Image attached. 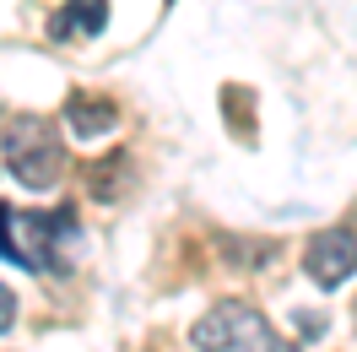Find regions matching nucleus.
<instances>
[{"mask_svg":"<svg viewBox=\"0 0 357 352\" xmlns=\"http://www.w3.org/2000/svg\"><path fill=\"white\" fill-rule=\"evenodd\" d=\"M11 320H17V298H11V293H6V287H0V330L11 325Z\"/></svg>","mask_w":357,"mask_h":352,"instance_id":"6e6552de","label":"nucleus"},{"mask_svg":"<svg viewBox=\"0 0 357 352\" xmlns=\"http://www.w3.org/2000/svg\"><path fill=\"white\" fill-rule=\"evenodd\" d=\"M125 168H130V157L114 152V157H103V163L87 174V179H98V184H92V190H98V200H114V196H119V174H125Z\"/></svg>","mask_w":357,"mask_h":352,"instance_id":"423d86ee","label":"nucleus"},{"mask_svg":"<svg viewBox=\"0 0 357 352\" xmlns=\"http://www.w3.org/2000/svg\"><path fill=\"white\" fill-rule=\"evenodd\" d=\"M66 125L92 141V135H109L114 125H119V109H114L109 98H87V92H76V98L66 103Z\"/></svg>","mask_w":357,"mask_h":352,"instance_id":"20e7f679","label":"nucleus"},{"mask_svg":"<svg viewBox=\"0 0 357 352\" xmlns=\"http://www.w3.org/2000/svg\"><path fill=\"white\" fill-rule=\"evenodd\" d=\"M0 152H6V168L27 190H49L66 168V147H60V135L44 114H11L6 131H0Z\"/></svg>","mask_w":357,"mask_h":352,"instance_id":"f257e3e1","label":"nucleus"},{"mask_svg":"<svg viewBox=\"0 0 357 352\" xmlns=\"http://www.w3.org/2000/svg\"><path fill=\"white\" fill-rule=\"evenodd\" d=\"M303 271L319 287H341L357 271V233L352 228H319L303 249Z\"/></svg>","mask_w":357,"mask_h":352,"instance_id":"7ed1b4c3","label":"nucleus"},{"mask_svg":"<svg viewBox=\"0 0 357 352\" xmlns=\"http://www.w3.org/2000/svg\"><path fill=\"white\" fill-rule=\"evenodd\" d=\"M190 342L201 352H287L282 336L271 330V320L260 309H249V304L206 309L201 320H195V330H190Z\"/></svg>","mask_w":357,"mask_h":352,"instance_id":"f03ea898","label":"nucleus"},{"mask_svg":"<svg viewBox=\"0 0 357 352\" xmlns=\"http://www.w3.org/2000/svg\"><path fill=\"white\" fill-rule=\"evenodd\" d=\"M103 22H109L103 0H70L66 11L54 17V38H70V33H98Z\"/></svg>","mask_w":357,"mask_h":352,"instance_id":"39448f33","label":"nucleus"},{"mask_svg":"<svg viewBox=\"0 0 357 352\" xmlns=\"http://www.w3.org/2000/svg\"><path fill=\"white\" fill-rule=\"evenodd\" d=\"M0 255L17 261V212L11 206H0Z\"/></svg>","mask_w":357,"mask_h":352,"instance_id":"0eeeda50","label":"nucleus"}]
</instances>
